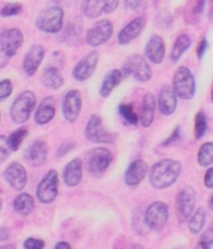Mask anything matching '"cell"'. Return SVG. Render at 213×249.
<instances>
[{
    "label": "cell",
    "instance_id": "obj_1",
    "mask_svg": "<svg viewBox=\"0 0 213 249\" xmlns=\"http://www.w3.org/2000/svg\"><path fill=\"white\" fill-rule=\"evenodd\" d=\"M182 172L181 162L172 159H165L150 168L148 182L156 190H165L178 179Z\"/></svg>",
    "mask_w": 213,
    "mask_h": 249
},
{
    "label": "cell",
    "instance_id": "obj_2",
    "mask_svg": "<svg viewBox=\"0 0 213 249\" xmlns=\"http://www.w3.org/2000/svg\"><path fill=\"white\" fill-rule=\"evenodd\" d=\"M36 105V96L33 91H24L14 100L10 107V117L15 124H24L30 119Z\"/></svg>",
    "mask_w": 213,
    "mask_h": 249
},
{
    "label": "cell",
    "instance_id": "obj_3",
    "mask_svg": "<svg viewBox=\"0 0 213 249\" xmlns=\"http://www.w3.org/2000/svg\"><path fill=\"white\" fill-rule=\"evenodd\" d=\"M64 10L60 6H50L36 18V28L46 34H56L63 29Z\"/></svg>",
    "mask_w": 213,
    "mask_h": 249
},
{
    "label": "cell",
    "instance_id": "obj_4",
    "mask_svg": "<svg viewBox=\"0 0 213 249\" xmlns=\"http://www.w3.org/2000/svg\"><path fill=\"white\" fill-rule=\"evenodd\" d=\"M174 89L181 100L194 99L196 93V80L186 66H179L174 74Z\"/></svg>",
    "mask_w": 213,
    "mask_h": 249
},
{
    "label": "cell",
    "instance_id": "obj_5",
    "mask_svg": "<svg viewBox=\"0 0 213 249\" xmlns=\"http://www.w3.org/2000/svg\"><path fill=\"white\" fill-rule=\"evenodd\" d=\"M121 70L125 76H132L136 81L146 82L152 77V69L145 57L139 54H132L126 59Z\"/></svg>",
    "mask_w": 213,
    "mask_h": 249
},
{
    "label": "cell",
    "instance_id": "obj_6",
    "mask_svg": "<svg viewBox=\"0 0 213 249\" xmlns=\"http://www.w3.org/2000/svg\"><path fill=\"white\" fill-rule=\"evenodd\" d=\"M23 43L24 35L20 29L13 28L3 30V33L0 35V50H1V59H3L1 68L5 66V62L8 61V59L17 54Z\"/></svg>",
    "mask_w": 213,
    "mask_h": 249
},
{
    "label": "cell",
    "instance_id": "obj_7",
    "mask_svg": "<svg viewBox=\"0 0 213 249\" xmlns=\"http://www.w3.org/2000/svg\"><path fill=\"white\" fill-rule=\"evenodd\" d=\"M168 221V206L165 202L151 203L145 212V224L148 230L160 232L165 228Z\"/></svg>",
    "mask_w": 213,
    "mask_h": 249
},
{
    "label": "cell",
    "instance_id": "obj_8",
    "mask_svg": "<svg viewBox=\"0 0 213 249\" xmlns=\"http://www.w3.org/2000/svg\"><path fill=\"white\" fill-rule=\"evenodd\" d=\"M59 192V175L55 170L45 173L36 188V197L41 203L49 204L54 202Z\"/></svg>",
    "mask_w": 213,
    "mask_h": 249
},
{
    "label": "cell",
    "instance_id": "obj_9",
    "mask_svg": "<svg viewBox=\"0 0 213 249\" xmlns=\"http://www.w3.org/2000/svg\"><path fill=\"white\" fill-rule=\"evenodd\" d=\"M112 153L105 147H96L88 155V170L94 177H103L112 162Z\"/></svg>",
    "mask_w": 213,
    "mask_h": 249
},
{
    "label": "cell",
    "instance_id": "obj_10",
    "mask_svg": "<svg viewBox=\"0 0 213 249\" xmlns=\"http://www.w3.org/2000/svg\"><path fill=\"white\" fill-rule=\"evenodd\" d=\"M85 137L94 143H112L115 136L106 130L103 119L99 115H92L85 127Z\"/></svg>",
    "mask_w": 213,
    "mask_h": 249
},
{
    "label": "cell",
    "instance_id": "obj_11",
    "mask_svg": "<svg viewBox=\"0 0 213 249\" xmlns=\"http://www.w3.org/2000/svg\"><path fill=\"white\" fill-rule=\"evenodd\" d=\"M196 206V191L194 187L185 186L177 195L176 211L179 222H186L191 218Z\"/></svg>",
    "mask_w": 213,
    "mask_h": 249
},
{
    "label": "cell",
    "instance_id": "obj_12",
    "mask_svg": "<svg viewBox=\"0 0 213 249\" xmlns=\"http://www.w3.org/2000/svg\"><path fill=\"white\" fill-rule=\"evenodd\" d=\"M112 34H114V24L108 19H101L88 30L86 43L92 48H97V46L107 43Z\"/></svg>",
    "mask_w": 213,
    "mask_h": 249
},
{
    "label": "cell",
    "instance_id": "obj_13",
    "mask_svg": "<svg viewBox=\"0 0 213 249\" xmlns=\"http://www.w3.org/2000/svg\"><path fill=\"white\" fill-rule=\"evenodd\" d=\"M100 55L97 51H91L88 55L83 57L75 65L72 70V76L76 81H86L92 76V74L96 70V66L99 64Z\"/></svg>",
    "mask_w": 213,
    "mask_h": 249
},
{
    "label": "cell",
    "instance_id": "obj_14",
    "mask_svg": "<svg viewBox=\"0 0 213 249\" xmlns=\"http://www.w3.org/2000/svg\"><path fill=\"white\" fill-rule=\"evenodd\" d=\"M81 106H83L81 93L77 90L68 91L61 102V110L66 121L71 124L76 121L81 111Z\"/></svg>",
    "mask_w": 213,
    "mask_h": 249
},
{
    "label": "cell",
    "instance_id": "obj_15",
    "mask_svg": "<svg viewBox=\"0 0 213 249\" xmlns=\"http://www.w3.org/2000/svg\"><path fill=\"white\" fill-rule=\"evenodd\" d=\"M4 178L6 183L14 191H23L28 182V173L23 164L19 162H12L4 171Z\"/></svg>",
    "mask_w": 213,
    "mask_h": 249
},
{
    "label": "cell",
    "instance_id": "obj_16",
    "mask_svg": "<svg viewBox=\"0 0 213 249\" xmlns=\"http://www.w3.org/2000/svg\"><path fill=\"white\" fill-rule=\"evenodd\" d=\"M177 99L178 96H177L174 86H163L160 91L159 99H157V106H159L160 112L165 116H170L175 113L177 108Z\"/></svg>",
    "mask_w": 213,
    "mask_h": 249
},
{
    "label": "cell",
    "instance_id": "obj_17",
    "mask_svg": "<svg viewBox=\"0 0 213 249\" xmlns=\"http://www.w3.org/2000/svg\"><path fill=\"white\" fill-rule=\"evenodd\" d=\"M146 26V19L143 17L135 18L132 21L124 26L117 35V41L120 45H127L132 40L136 39L141 34Z\"/></svg>",
    "mask_w": 213,
    "mask_h": 249
},
{
    "label": "cell",
    "instance_id": "obj_18",
    "mask_svg": "<svg viewBox=\"0 0 213 249\" xmlns=\"http://www.w3.org/2000/svg\"><path fill=\"white\" fill-rule=\"evenodd\" d=\"M45 56V49L41 45H33L26 53L23 61V70L26 75L33 76L39 70V66Z\"/></svg>",
    "mask_w": 213,
    "mask_h": 249
},
{
    "label": "cell",
    "instance_id": "obj_19",
    "mask_svg": "<svg viewBox=\"0 0 213 249\" xmlns=\"http://www.w3.org/2000/svg\"><path fill=\"white\" fill-rule=\"evenodd\" d=\"M46 157H48V146L43 140H36L33 142L24 153V159L35 167L43 166L46 162Z\"/></svg>",
    "mask_w": 213,
    "mask_h": 249
},
{
    "label": "cell",
    "instance_id": "obj_20",
    "mask_svg": "<svg viewBox=\"0 0 213 249\" xmlns=\"http://www.w3.org/2000/svg\"><path fill=\"white\" fill-rule=\"evenodd\" d=\"M150 172L148 166L143 160H135L128 164L125 172V183L130 187H135L142 182L146 175Z\"/></svg>",
    "mask_w": 213,
    "mask_h": 249
},
{
    "label": "cell",
    "instance_id": "obj_21",
    "mask_svg": "<svg viewBox=\"0 0 213 249\" xmlns=\"http://www.w3.org/2000/svg\"><path fill=\"white\" fill-rule=\"evenodd\" d=\"M166 48L160 35H152L145 46V56L152 64H161L165 59Z\"/></svg>",
    "mask_w": 213,
    "mask_h": 249
},
{
    "label": "cell",
    "instance_id": "obj_22",
    "mask_svg": "<svg viewBox=\"0 0 213 249\" xmlns=\"http://www.w3.org/2000/svg\"><path fill=\"white\" fill-rule=\"evenodd\" d=\"M83 178V161L80 159L71 160L64 168L63 179L68 187H76Z\"/></svg>",
    "mask_w": 213,
    "mask_h": 249
},
{
    "label": "cell",
    "instance_id": "obj_23",
    "mask_svg": "<svg viewBox=\"0 0 213 249\" xmlns=\"http://www.w3.org/2000/svg\"><path fill=\"white\" fill-rule=\"evenodd\" d=\"M155 110H156V99H155L154 93L147 92L142 99L141 110H140V124L143 127H148L152 124Z\"/></svg>",
    "mask_w": 213,
    "mask_h": 249
},
{
    "label": "cell",
    "instance_id": "obj_24",
    "mask_svg": "<svg viewBox=\"0 0 213 249\" xmlns=\"http://www.w3.org/2000/svg\"><path fill=\"white\" fill-rule=\"evenodd\" d=\"M56 107H55L54 97H45L40 102L35 111V122L37 124H46L55 117Z\"/></svg>",
    "mask_w": 213,
    "mask_h": 249
},
{
    "label": "cell",
    "instance_id": "obj_25",
    "mask_svg": "<svg viewBox=\"0 0 213 249\" xmlns=\"http://www.w3.org/2000/svg\"><path fill=\"white\" fill-rule=\"evenodd\" d=\"M206 0H187L183 9V19L186 24L195 25L201 20V15L205 10Z\"/></svg>",
    "mask_w": 213,
    "mask_h": 249
},
{
    "label": "cell",
    "instance_id": "obj_26",
    "mask_svg": "<svg viewBox=\"0 0 213 249\" xmlns=\"http://www.w3.org/2000/svg\"><path fill=\"white\" fill-rule=\"evenodd\" d=\"M124 76H125V74H124V71L120 70V69H114V70H111L110 72H107L106 76L104 77L103 84L100 86V95L103 97L110 96V93L114 91V89L117 88V86L121 84Z\"/></svg>",
    "mask_w": 213,
    "mask_h": 249
},
{
    "label": "cell",
    "instance_id": "obj_27",
    "mask_svg": "<svg viewBox=\"0 0 213 249\" xmlns=\"http://www.w3.org/2000/svg\"><path fill=\"white\" fill-rule=\"evenodd\" d=\"M41 82L44 86L50 90H59L64 85V77L60 72L59 68L56 66H48L43 71L41 75Z\"/></svg>",
    "mask_w": 213,
    "mask_h": 249
},
{
    "label": "cell",
    "instance_id": "obj_28",
    "mask_svg": "<svg viewBox=\"0 0 213 249\" xmlns=\"http://www.w3.org/2000/svg\"><path fill=\"white\" fill-rule=\"evenodd\" d=\"M13 207H14V211L18 214L28 217L34 210V198L29 193H20L15 197Z\"/></svg>",
    "mask_w": 213,
    "mask_h": 249
},
{
    "label": "cell",
    "instance_id": "obj_29",
    "mask_svg": "<svg viewBox=\"0 0 213 249\" xmlns=\"http://www.w3.org/2000/svg\"><path fill=\"white\" fill-rule=\"evenodd\" d=\"M192 40L187 34H181L177 36L176 41L174 44V48L171 50L170 59L172 62H177L182 57V55L185 54L186 51L190 49Z\"/></svg>",
    "mask_w": 213,
    "mask_h": 249
},
{
    "label": "cell",
    "instance_id": "obj_30",
    "mask_svg": "<svg viewBox=\"0 0 213 249\" xmlns=\"http://www.w3.org/2000/svg\"><path fill=\"white\" fill-rule=\"evenodd\" d=\"M206 224V210L205 208H198L196 212L192 214V217L190 218L188 221V228L194 234H198L199 232H202L203 227Z\"/></svg>",
    "mask_w": 213,
    "mask_h": 249
},
{
    "label": "cell",
    "instance_id": "obj_31",
    "mask_svg": "<svg viewBox=\"0 0 213 249\" xmlns=\"http://www.w3.org/2000/svg\"><path fill=\"white\" fill-rule=\"evenodd\" d=\"M197 161L201 167H210L213 163V142L202 144L197 155Z\"/></svg>",
    "mask_w": 213,
    "mask_h": 249
},
{
    "label": "cell",
    "instance_id": "obj_32",
    "mask_svg": "<svg viewBox=\"0 0 213 249\" xmlns=\"http://www.w3.org/2000/svg\"><path fill=\"white\" fill-rule=\"evenodd\" d=\"M81 8H83L84 15L89 19H97L100 15L104 14L99 0H83Z\"/></svg>",
    "mask_w": 213,
    "mask_h": 249
},
{
    "label": "cell",
    "instance_id": "obj_33",
    "mask_svg": "<svg viewBox=\"0 0 213 249\" xmlns=\"http://www.w3.org/2000/svg\"><path fill=\"white\" fill-rule=\"evenodd\" d=\"M28 135H29V131L26 127H20L18 128L17 131H14V132L8 137V141H9V144H10L12 151H14L15 152V151L19 150V147L21 146V143H23V141L26 139Z\"/></svg>",
    "mask_w": 213,
    "mask_h": 249
},
{
    "label": "cell",
    "instance_id": "obj_34",
    "mask_svg": "<svg viewBox=\"0 0 213 249\" xmlns=\"http://www.w3.org/2000/svg\"><path fill=\"white\" fill-rule=\"evenodd\" d=\"M206 131H207V117L205 112H197L196 119H195V137L196 140H201L205 136Z\"/></svg>",
    "mask_w": 213,
    "mask_h": 249
},
{
    "label": "cell",
    "instance_id": "obj_35",
    "mask_svg": "<svg viewBox=\"0 0 213 249\" xmlns=\"http://www.w3.org/2000/svg\"><path fill=\"white\" fill-rule=\"evenodd\" d=\"M119 112L120 115L124 117L126 122L131 124H136L137 122H140V116H137V113L135 112L132 105H128V104H121L119 106Z\"/></svg>",
    "mask_w": 213,
    "mask_h": 249
},
{
    "label": "cell",
    "instance_id": "obj_36",
    "mask_svg": "<svg viewBox=\"0 0 213 249\" xmlns=\"http://www.w3.org/2000/svg\"><path fill=\"white\" fill-rule=\"evenodd\" d=\"M21 10H23V5L20 3H6L1 9V17H14V15L20 14Z\"/></svg>",
    "mask_w": 213,
    "mask_h": 249
},
{
    "label": "cell",
    "instance_id": "obj_37",
    "mask_svg": "<svg viewBox=\"0 0 213 249\" xmlns=\"http://www.w3.org/2000/svg\"><path fill=\"white\" fill-rule=\"evenodd\" d=\"M213 246V227L212 228H208L205 232L201 234V239L198 242L199 248L210 249Z\"/></svg>",
    "mask_w": 213,
    "mask_h": 249
},
{
    "label": "cell",
    "instance_id": "obj_38",
    "mask_svg": "<svg viewBox=\"0 0 213 249\" xmlns=\"http://www.w3.org/2000/svg\"><path fill=\"white\" fill-rule=\"evenodd\" d=\"M13 92V85L12 81L8 79H4L3 81L0 82V100L4 101V100L8 99Z\"/></svg>",
    "mask_w": 213,
    "mask_h": 249
},
{
    "label": "cell",
    "instance_id": "obj_39",
    "mask_svg": "<svg viewBox=\"0 0 213 249\" xmlns=\"http://www.w3.org/2000/svg\"><path fill=\"white\" fill-rule=\"evenodd\" d=\"M101 9H103L104 14H111L119 6V0H99Z\"/></svg>",
    "mask_w": 213,
    "mask_h": 249
},
{
    "label": "cell",
    "instance_id": "obj_40",
    "mask_svg": "<svg viewBox=\"0 0 213 249\" xmlns=\"http://www.w3.org/2000/svg\"><path fill=\"white\" fill-rule=\"evenodd\" d=\"M10 144H9L8 137L1 135L0 136V153H1V161H5L8 159L9 156H10Z\"/></svg>",
    "mask_w": 213,
    "mask_h": 249
},
{
    "label": "cell",
    "instance_id": "obj_41",
    "mask_svg": "<svg viewBox=\"0 0 213 249\" xmlns=\"http://www.w3.org/2000/svg\"><path fill=\"white\" fill-rule=\"evenodd\" d=\"M181 141H182L181 127H176L174 130V132H172V135H171V136L168 137L166 141L162 142V144H163V146H170V144H178V143H181Z\"/></svg>",
    "mask_w": 213,
    "mask_h": 249
},
{
    "label": "cell",
    "instance_id": "obj_42",
    "mask_svg": "<svg viewBox=\"0 0 213 249\" xmlns=\"http://www.w3.org/2000/svg\"><path fill=\"white\" fill-rule=\"evenodd\" d=\"M23 247L25 249H41L45 247V243L41 239H37V238H28L24 242Z\"/></svg>",
    "mask_w": 213,
    "mask_h": 249
},
{
    "label": "cell",
    "instance_id": "obj_43",
    "mask_svg": "<svg viewBox=\"0 0 213 249\" xmlns=\"http://www.w3.org/2000/svg\"><path fill=\"white\" fill-rule=\"evenodd\" d=\"M74 147H75V142L74 141L64 142V143L59 147V150H57L56 156H57V157H63V156L68 155L69 152H71V151L74 150Z\"/></svg>",
    "mask_w": 213,
    "mask_h": 249
},
{
    "label": "cell",
    "instance_id": "obj_44",
    "mask_svg": "<svg viewBox=\"0 0 213 249\" xmlns=\"http://www.w3.org/2000/svg\"><path fill=\"white\" fill-rule=\"evenodd\" d=\"M207 48H208V41L206 37H203V39L199 41L198 46H197V56H198V59H202V57H203Z\"/></svg>",
    "mask_w": 213,
    "mask_h": 249
},
{
    "label": "cell",
    "instance_id": "obj_45",
    "mask_svg": "<svg viewBox=\"0 0 213 249\" xmlns=\"http://www.w3.org/2000/svg\"><path fill=\"white\" fill-rule=\"evenodd\" d=\"M205 186L210 190L213 188V167H210L207 171H206L205 175Z\"/></svg>",
    "mask_w": 213,
    "mask_h": 249
},
{
    "label": "cell",
    "instance_id": "obj_46",
    "mask_svg": "<svg viewBox=\"0 0 213 249\" xmlns=\"http://www.w3.org/2000/svg\"><path fill=\"white\" fill-rule=\"evenodd\" d=\"M124 3H125V8L127 10H136L143 3V0H124Z\"/></svg>",
    "mask_w": 213,
    "mask_h": 249
},
{
    "label": "cell",
    "instance_id": "obj_47",
    "mask_svg": "<svg viewBox=\"0 0 213 249\" xmlns=\"http://www.w3.org/2000/svg\"><path fill=\"white\" fill-rule=\"evenodd\" d=\"M9 235H10V233L8 232V230H6L5 227H3V228L0 230V241H6Z\"/></svg>",
    "mask_w": 213,
    "mask_h": 249
},
{
    "label": "cell",
    "instance_id": "obj_48",
    "mask_svg": "<svg viewBox=\"0 0 213 249\" xmlns=\"http://www.w3.org/2000/svg\"><path fill=\"white\" fill-rule=\"evenodd\" d=\"M55 248H56V249H59V248L69 249V248H71V246H70V243H68V242H59V243L55 246Z\"/></svg>",
    "mask_w": 213,
    "mask_h": 249
},
{
    "label": "cell",
    "instance_id": "obj_49",
    "mask_svg": "<svg viewBox=\"0 0 213 249\" xmlns=\"http://www.w3.org/2000/svg\"><path fill=\"white\" fill-rule=\"evenodd\" d=\"M210 208H211V211L213 212V195H212V197H211V199H210Z\"/></svg>",
    "mask_w": 213,
    "mask_h": 249
},
{
    "label": "cell",
    "instance_id": "obj_50",
    "mask_svg": "<svg viewBox=\"0 0 213 249\" xmlns=\"http://www.w3.org/2000/svg\"><path fill=\"white\" fill-rule=\"evenodd\" d=\"M208 18H210L211 20H213V6H212V9H211V10H210V14H208Z\"/></svg>",
    "mask_w": 213,
    "mask_h": 249
},
{
    "label": "cell",
    "instance_id": "obj_51",
    "mask_svg": "<svg viewBox=\"0 0 213 249\" xmlns=\"http://www.w3.org/2000/svg\"><path fill=\"white\" fill-rule=\"evenodd\" d=\"M211 100H212V104H213V88H212V92H211Z\"/></svg>",
    "mask_w": 213,
    "mask_h": 249
},
{
    "label": "cell",
    "instance_id": "obj_52",
    "mask_svg": "<svg viewBox=\"0 0 213 249\" xmlns=\"http://www.w3.org/2000/svg\"><path fill=\"white\" fill-rule=\"evenodd\" d=\"M212 6H213V0H212Z\"/></svg>",
    "mask_w": 213,
    "mask_h": 249
}]
</instances>
